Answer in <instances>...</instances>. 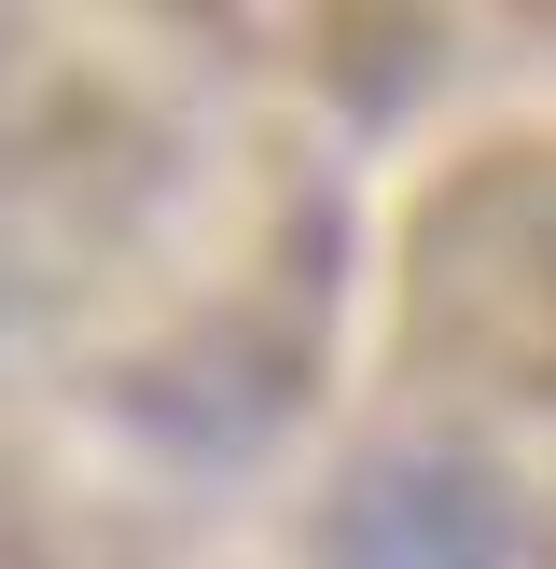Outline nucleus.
I'll return each mask as SVG.
<instances>
[{
	"label": "nucleus",
	"instance_id": "1",
	"mask_svg": "<svg viewBox=\"0 0 556 569\" xmlns=\"http://www.w3.org/2000/svg\"><path fill=\"white\" fill-rule=\"evenodd\" d=\"M361 542H376V569H487V515H473L459 487H431V472H404V487H376L361 500ZM348 542V556H361Z\"/></svg>",
	"mask_w": 556,
	"mask_h": 569
}]
</instances>
